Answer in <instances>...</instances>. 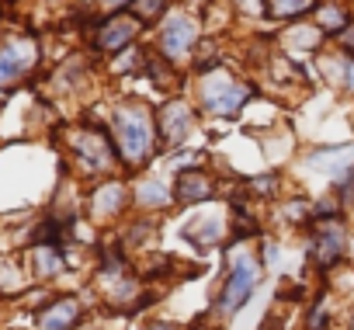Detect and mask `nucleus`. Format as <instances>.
<instances>
[{
    "label": "nucleus",
    "instance_id": "obj_2",
    "mask_svg": "<svg viewBox=\"0 0 354 330\" xmlns=\"http://www.w3.org/2000/svg\"><path fill=\"white\" fill-rule=\"evenodd\" d=\"M247 98H250V87L247 84H236V80H212L202 91V104L212 115H236Z\"/></svg>",
    "mask_w": 354,
    "mask_h": 330
},
{
    "label": "nucleus",
    "instance_id": "obj_10",
    "mask_svg": "<svg viewBox=\"0 0 354 330\" xmlns=\"http://www.w3.org/2000/svg\"><path fill=\"white\" fill-rule=\"evenodd\" d=\"M209 195H212L209 174H202V171H185L181 178H177V199H181V202H198V199H209Z\"/></svg>",
    "mask_w": 354,
    "mask_h": 330
},
{
    "label": "nucleus",
    "instance_id": "obj_8",
    "mask_svg": "<svg viewBox=\"0 0 354 330\" xmlns=\"http://www.w3.org/2000/svg\"><path fill=\"white\" fill-rule=\"evenodd\" d=\"M340 250H344V233H340V226H319V233H316V244H313V257L319 261V268H330L337 257H340Z\"/></svg>",
    "mask_w": 354,
    "mask_h": 330
},
{
    "label": "nucleus",
    "instance_id": "obj_17",
    "mask_svg": "<svg viewBox=\"0 0 354 330\" xmlns=\"http://www.w3.org/2000/svg\"><path fill=\"white\" fill-rule=\"evenodd\" d=\"M149 330H170V327H149Z\"/></svg>",
    "mask_w": 354,
    "mask_h": 330
},
{
    "label": "nucleus",
    "instance_id": "obj_5",
    "mask_svg": "<svg viewBox=\"0 0 354 330\" xmlns=\"http://www.w3.org/2000/svg\"><path fill=\"white\" fill-rule=\"evenodd\" d=\"M192 122H195V115H192V108H188L185 101L167 104V108L160 111V132H163L167 146H181V143L192 136Z\"/></svg>",
    "mask_w": 354,
    "mask_h": 330
},
{
    "label": "nucleus",
    "instance_id": "obj_6",
    "mask_svg": "<svg viewBox=\"0 0 354 330\" xmlns=\"http://www.w3.org/2000/svg\"><path fill=\"white\" fill-rule=\"evenodd\" d=\"M139 32V18L136 15H115L111 21L101 25V35H97V46L104 53H115V49H125Z\"/></svg>",
    "mask_w": 354,
    "mask_h": 330
},
{
    "label": "nucleus",
    "instance_id": "obj_1",
    "mask_svg": "<svg viewBox=\"0 0 354 330\" xmlns=\"http://www.w3.org/2000/svg\"><path fill=\"white\" fill-rule=\"evenodd\" d=\"M115 146L129 163H139L153 149V122L142 104L115 111Z\"/></svg>",
    "mask_w": 354,
    "mask_h": 330
},
{
    "label": "nucleus",
    "instance_id": "obj_16",
    "mask_svg": "<svg viewBox=\"0 0 354 330\" xmlns=\"http://www.w3.org/2000/svg\"><path fill=\"white\" fill-rule=\"evenodd\" d=\"M344 84L354 91V59H347V63H344Z\"/></svg>",
    "mask_w": 354,
    "mask_h": 330
},
{
    "label": "nucleus",
    "instance_id": "obj_11",
    "mask_svg": "<svg viewBox=\"0 0 354 330\" xmlns=\"http://www.w3.org/2000/svg\"><path fill=\"white\" fill-rule=\"evenodd\" d=\"M77 302H56L53 309H46L42 316H39V323H42V330H66V327H73V320H77Z\"/></svg>",
    "mask_w": 354,
    "mask_h": 330
},
{
    "label": "nucleus",
    "instance_id": "obj_13",
    "mask_svg": "<svg viewBox=\"0 0 354 330\" xmlns=\"http://www.w3.org/2000/svg\"><path fill=\"white\" fill-rule=\"evenodd\" d=\"M56 268H59V254H56L53 247H39V271L49 275V271H56Z\"/></svg>",
    "mask_w": 354,
    "mask_h": 330
},
{
    "label": "nucleus",
    "instance_id": "obj_18",
    "mask_svg": "<svg viewBox=\"0 0 354 330\" xmlns=\"http://www.w3.org/2000/svg\"><path fill=\"white\" fill-rule=\"evenodd\" d=\"M108 4H125V0H108Z\"/></svg>",
    "mask_w": 354,
    "mask_h": 330
},
{
    "label": "nucleus",
    "instance_id": "obj_3",
    "mask_svg": "<svg viewBox=\"0 0 354 330\" xmlns=\"http://www.w3.org/2000/svg\"><path fill=\"white\" fill-rule=\"evenodd\" d=\"M254 288H257V264L250 257H240L233 264V275H230L226 292H223V313H236L250 299Z\"/></svg>",
    "mask_w": 354,
    "mask_h": 330
},
{
    "label": "nucleus",
    "instance_id": "obj_12",
    "mask_svg": "<svg viewBox=\"0 0 354 330\" xmlns=\"http://www.w3.org/2000/svg\"><path fill=\"white\" fill-rule=\"evenodd\" d=\"M313 8V0H268V11L274 18H292V15H302Z\"/></svg>",
    "mask_w": 354,
    "mask_h": 330
},
{
    "label": "nucleus",
    "instance_id": "obj_9",
    "mask_svg": "<svg viewBox=\"0 0 354 330\" xmlns=\"http://www.w3.org/2000/svg\"><path fill=\"white\" fill-rule=\"evenodd\" d=\"M77 149H80V160L87 163L91 171H104L111 163V146H108L104 136H80Z\"/></svg>",
    "mask_w": 354,
    "mask_h": 330
},
{
    "label": "nucleus",
    "instance_id": "obj_14",
    "mask_svg": "<svg viewBox=\"0 0 354 330\" xmlns=\"http://www.w3.org/2000/svg\"><path fill=\"white\" fill-rule=\"evenodd\" d=\"M163 4H167V0H136V15L149 21V18H156L163 11Z\"/></svg>",
    "mask_w": 354,
    "mask_h": 330
},
{
    "label": "nucleus",
    "instance_id": "obj_4",
    "mask_svg": "<svg viewBox=\"0 0 354 330\" xmlns=\"http://www.w3.org/2000/svg\"><path fill=\"white\" fill-rule=\"evenodd\" d=\"M192 42H195V21L188 15H170L160 32V46H163L167 59H185Z\"/></svg>",
    "mask_w": 354,
    "mask_h": 330
},
{
    "label": "nucleus",
    "instance_id": "obj_7",
    "mask_svg": "<svg viewBox=\"0 0 354 330\" xmlns=\"http://www.w3.org/2000/svg\"><path fill=\"white\" fill-rule=\"evenodd\" d=\"M32 46L28 42H11L8 49H0V84L18 80L28 66H32Z\"/></svg>",
    "mask_w": 354,
    "mask_h": 330
},
{
    "label": "nucleus",
    "instance_id": "obj_15",
    "mask_svg": "<svg viewBox=\"0 0 354 330\" xmlns=\"http://www.w3.org/2000/svg\"><path fill=\"white\" fill-rule=\"evenodd\" d=\"M139 192H142V202H149V205H160V202H163V199H160V195H163V188H160L156 181H149V185H142Z\"/></svg>",
    "mask_w": 354,
    "mask_h": 330
}]
</instances>
